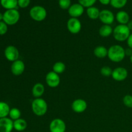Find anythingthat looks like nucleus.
<instances>
[{
    "instance_id": "obj_32",
    "label": "nucleus",
    "mask_w": 132,
    "mask_h": 132,
    "mask_svg": "<svg viewBox=\"0 0 132 132\" xmlns=\"http://www.w3.org/2000/svg\"><path fill=\"white\" fill-rule=\"evenodd\" d=\"M8 25L3 21H0V36H3L7 32Z\"/></svg>"
},
{
    "instance_id": "obj_31",
    "label": "nucleus",
    "mask_w": 132,
    "mask_h": 132,
    "mask_svg": "<svg viewBox=\"0 0 132 132\" xmlns=\"http://www.w3.org/2000/svg\"><path fill=\"white\" fill-rule=\"evenodd\" d=\"M31 0H18V6L21 9L27 8L30 4Z\"/></svg>"
},
{
    "instance_id": "obj_28",
    "label": "nucleus",
    "mask_w": 132,
    "mask_h": 132,
    "mask_svg": "<svg viewBox=\"0 0 132 132\" xmlns=\"http://www.w3.org/2000/svg\"><path fill=\"white\" fill-rule=\"evenodd\" d=\"M58 4L59 7L63 10H68L72 5V1L71 0H59Z\"/></svg>"
},
{
    "instance_id": "obj_20",
    "label": "nucleus",
    "mask_w": 132,
    "mask_h": 132,
    "mask_svg": "<svg viewBox=\"0 0 132 132\" xmlns=\"http://www.w3.org/2000/svg\"><path fill=\"white\" fill-rule=\"evenodd\" d=\"M113 29L112 26L109 24H103L100 27L99 34L100 36L103 37H108L113 34Z\"/></svg>"
},
{
    "instance_id": "obj_12",
    "label": "nucleus",
    "mask_w": 132,
    "mask_h": 132,
    "mask_svg": "<svg viewBox=\"0 0 132 132\" xmlns=\"http://www.w3.org/2000/svg\"><path fill=\"white\" fill-rule=\"evenodd\" d=\"M88 107L87 103L82 99H77L73 101L71 105L72 110L77 113H81L86 110Z\"/></svg>"
},
{
    "instance_id": "obj_2",
    "label": "nucleus",
    "mask_w": 132,
    "mask_h": 132,
    "mask_svg": "<svg viewBox=\"0 0 132 132\" xmlns=\"http://www.w3.org/2000/svg\"><path fill=\"white\" fill-rule=\"evenodd\" d=\"M32 111L34 114L38 117L45 116L48 110V104L45 99L42 98H36L31 104Z\"/></svg>"
},
{
    "instance_id": "obj_27",
    "label": "nucleus",
    "mask_w": 132,
    "mask_h": 132,
    "mask_svg": "<svg viewBox=\"0 0 132 132\" xmlns=\"http://www.w3.org/2000/svg\"><path fill=\"white\" fill-rule=\"evenodd\" d=\"M113 70L108 66H104L101 68L100 73L104 77H110L112 76Z\"/></svg>"
},
{
    "instance_id": "obj_38",
    "label": "nucleus",
    "mask_w": 132,
    "mask_h": 132,
    "mask_svg": "<svg viewBox=\"0 0 132 132\" xmlns=\"http://www.w3.org/2000/svg\"><path fill=\"white\" fill-rule=\"evenodd\" d=\"M130 62H131V63L132 64V55H131V56L130 57Z\"/></svg>"
},
{
    "instance_id": "obj_34",
    "label": "nucleus",
    "mask_w": 132,
    "mask_h": 132,
    "mask_svg": "<svg viewBox=\"0 0 132 132\" xmlns=\"http://www.w3.org/2000/svg\"><path fill=\"white\" fill-rule=\"evenodd\" d=\"M125 54H126V56L130 57L132 55V49L129 47L125 49Z\"/></svg>"
},
{
    "instance_id": "obj_8",
    "label": "nucleus",
    "mask_w": 132,
    "mask_h": 132,
    "mask_svg": "<svg viewBox=\"0 0 132 132\" xmlns=\"http://www.w3.org/2000/svg\"><path fill=\"white\" fill-rule=\"evenodd\" d=\"M45 81H46V85L49 87L52 88H55L60 85L61 78L59 74L55 73L53 71H50L46 75Z\"/></svg>"
},
{
    "instance_id": "obj_3",
    "label": "nucleus",
    "mask_w": 132,
    "mask_h": 132,
    "mask_svg": "<svg viewBox=\"0 0 132 132\" xmlns=\"http://www.w3.org/2000/svg\"><path fill=\"white\" fill-rule=\"evenodd\" d=\"M130 34L131 31L126 24H119L113 28V36L115 39L119 42L126 41Z\"/></svg>"
},
{
    "instance_id": "obj_14",
    "label": "nucleus",
    "mask_w": 132,
    "mask_h": 132,
    "mask_svg": "<svg viewBox=\"0 0 132 132\" xmlns=\"http://www.w3.org/2000/svg\"><path fill=\"white\" fill-rule=\"evenodd\" d=\"M11 72L15 76H21L25 70V64L23 61L18 59L15 61L12 62L10 67Z\"/></svg>"
},
{
    "instance_id": "obj_15",
    "label": "nucleus",
    "mask_w": 132,
    "mask_h": 132,
    "mask_svg": "<svg viewBox=\"0 0 132 132\" xmlns=\"http://www.w3.org/2000/svg\"><path fill=\"white\" fill-rule=\"evenodd\" d=\"M14 129V121L10 118L0 119V132H12Z\"/></svg>"
},
{
    "instance_id": "obj_17",
    "label": "nucleus",
    "mask_w": 132,
    "mask_h": 132,
    "mask_svg": "<svg viewBox=\"0 0 132 132\" xmlns=\"http://www.w3.org/2000/svg\"><path fill=\"white\" fill-rule=\"evenodd\" d=\"M45 91V86L41 82H37L32 87V94L34 97L41 98Z\"/></svg>"
},
{
    "instance_id": "obj_18",
    "label": "nucleus",
    "mask_w": 132,
    "mask_h": 132,
    "mask_svg": "<svg viewBox=\"0 0 132 132\" xmlns=\"http://www.w3.org/2000/svg\"><path fill=\"white\" fill-rule=\"evenodd\" d=\"M94 54L96 57L99 59H103L108 57V49L104 46H97L94 50Z\"/></svg>"
},
{
    "instance_id": "obj_4",
    "label": "nucleus",
    "mask_w": 132,
    "mask_h": 132,
    "mask_svg": "<svg viewBox=\"0 0 132 132\" xmlns=\"http://www.w3.org/2000/svg\"><path fill=\"white\" fill-rule=\"evenodd\" d=\"M29 15L30 17L35 21L41 22L46 19L47 16V11L43 6L36 5L30 9Z\"/></svg>"
},
{
    "instance_id": "obj_5",
    "label": "nucleus",
    "mask_w": 132,
    "mask_h": 132,
    "mask_svg": "<svg viewBox=\"0 0 132 132\" xmlns=\"http://www.w3.org/2000/svg\"><path fill=\"white\" fill-rule=\"evenodd\" d=\"M20 19V13L17 9L6 10L3 13V21L7 25L12 26L16 24Z\"/></svg>"
},
{
    "instance_id": "obj_37",
    "label": "nucleus",
    "mask_w": 132,
    "mask_h": 132,
    "mask_svg": "<svg viewBox=\"0 0 132 132\" xmlns=\"http://www.w3.org/2000/svg\"><path fill=\"white\" fill-rule=\"evenodd\" d=\"M3 20V14L0 12V21H2Z\"/></svg>"
},
{
    "instance_id": "obj_6",
    "label": "nucleus",
    "mask_w": 132,
    "mask_h": 132,
    "mask_svg": "<svg viewBox=\"0 0 132 132\" xmlns=\"http://www.w3.org/2000/svg\"><path fill=\"white\" fill-rule=\"evenodd\" d=\"M68 30L72 34H77L82 29V24L78 18H70L67 23Z\"/></svg>"
},
{
    "instance_id": "obj_22",
    "label": "nucleus",
    "mask_w": 132,
    "mask_h": 132,
    "mask_svg": "<svg viewBox=\"0 0 132 132\" xmlns=\"http://www.w3.org/2000/svg\"><path fill=\"white\" fill-rule=\"evenodd\" d=\"M0 3L6 10L17 9L18 6V0H0Z\"/></svg>"
},
{
    "instance_id": "obj_16",
    "label": "nucleus",
    "mask_w": 132,
    "mask_h": 132,
    "mask_svg": "<svg viewBox=\"0 0 132 132\" xmlns=\"http://www.w3.org/2000/svg\"><path fill=\"white\" fill-rule=\"evenodd\" d=\"M116 19L119 24H127L130 21V15L125 10H120L116 14Z\"/></svg>"
},
{
    "instance_id": "obj_33",
    "label": "nucleus",
    "mask_w": 132,
    "mask_h": 132,
    "mask_svg": "<svg viewBox=\"0 0 132 132\" xmlns=\"http://www.w3.org/2000/svg\"><path fill=\"white\" fill-rule=\"evenodd\" d=\"M126 42H127L128 46L132 49V33H131V34L130 35V36H129V37L128 38Z\"/></svg>"
},
{
    "instance_id": "obj_36",
    "label": "nucleus",
    "mask_w": 132,
    "mask_h": 132,
    "mask_svg": "<svg viewBox=\"0 0 132 132\" xmlns=\"http://www.w3.org/2000/svg\"><path fill=\"white\" fill-rule=\"evenodd\" d=\"M126 25L128 26V27L129 29L130 30V31H131L132 30V20H130Z\"/></svg>"
},
{
    "instance_id": "obj_10",
    "label": "nucleus",
    "mask_w": 132,
    "mask_h": 132,
    "mask_svg": "<svg viewBox=\"0 0 132 132\" xmlns=\"http://www.w3.org/2000/svg\"><path fill=\"white\" fill-rule=\"evenodd\" d=\"M4 55L8 61L14 62L19 59V52L15 46L13 45H9L5 49Z\"/></svg>"
},
{
    "instance_id": "obj_21",
    "label": "nucleus",
    "mask_w": 132,
    "mask_h": 132,
    "mask_svg": "<svg viewBox=\"0 0 132 132\" xmlns=\"http://www.w3.org/2000/svg\"><path fill=\"white\" fill-rule=\"evenodd\" d=\"M100 12L101 11L99 10V9H98V8L93 6H91V7L87 8V10H86V14H87L88 17L90 19L96 20V19H99Z\"/></svg>"
},
{
    "instance_id": "obj_13",
    "label": "nucleus",
    "mask_w": 132,
    "mask_h": 132,
    "mask_svg": "<svg viewBox=\"0 0 132 132\" xmlns=\"http://www.w3.org/2000/svg\"><path fill=\"white\" fill-rule=\"evenodd\" d=\"M85 12V7L79 3L72 4L70 7L68 9V12L71 18H78L83 14Z\"/></svg>"
},
{
    "instance_id": "obj_29",
    "label": "nucleus",
    "mask_w": 132,
    "mask_h": 132,
    "mask_svg": "<svg viewBox=\"0 0 132 132\" xmlns=\"http://www.w3.org/2000/svg\"><path fill=\"white\" fill-rule=\"evenodd\" d=\"M97 1V0H78V2L85 8H89L94 6Z\"/></svg>"
},
{
    "instance_id": "obj_30",
    "label": "nucleus",
    "mask_w": 132,
    "mask_h": 132,
    "mask_svg": "<svg viewBox=\"0 0 132 132\" xmlns=\"http://www.w3.org/2000/svg\"><path fill=\"white\" fill-rule=\"evenodd\" d=\"M122 102L125 104V106L128 108H132V95H126L124 96L122 99Z\"/></svg>"
},
{
    "instance_id": "obj_19",
    "label": "nucleus",
    "mask_w": 132,
    "mask_h": 132,
    "mask_svg": "<svg viewBox=\"0 0 132 132\" xmlns=\"http://www.w3.org/2000/svg\"><path fill=\"white\" fill-rule=\"evenodd\" d=\"M27 128V122L22 118L14 121V129L17 131L23 132Z\"/></svg>"
},
{
    "instance_id": "obj_1",
    "label": "nucleus",
    "mask_w": 132,
    "mask_h": 132,
    "mask_svg": "<svg viewBox=\"0 0 132 132\" xmlns=\"http://www.w3.org/2000/svg\"><path fill=\"white\" fill-rule=\"evenodd\" d=\"M108 57L113 63H120L126 57L125 49L119 45H114L108 49Z\"/></svg>"
},
{
    "instance_id": "obj_23",
    "label": "nucleus",
    "mask_w": 132,
    "mask_h": 132,
    "mask_svg": "<svg viewBox=\"0 0 132 132\" xmlns=\"http://www.w3.org/2000/svg\"><path fill=\"white\" fill-rule=\"evenodd\" d=\"M10 108L9 104L4 101H0V119L7 117Z\"/></svg>"
},
{
    "instance_id": "obj_39",
    "label": "nucleus",
    "mask_w": 132,
    "mask_h": 132,
    "mask_svg": "<svg viewBox=\"0 0 132 132\" xmlns=\"http://www.w3.org/2000/svg\"><path fill=\"white\" fill-rule=\"evenodd\" d=\"M23 132H27V131H23Z\"/></svg>"
},
{
    "instance_id": "obj_35",
    "label": "nucleus",
    "mask_w": 132,
    "mask_h": 132,
    "mask_svg": "<svg viewBox=\"0 0 132 132\" xmlns=\"http://www.w3.org/2000/svg\"><path fill=\"white\" fill-rule=\"evenodd\" d=\"M101 4L103 5H108L110 4L111 0H98Z\"/></svg>"
},
{
    "instance_id": "obj_9",
    "label": "nucleus",
    "mask_w": 132,
    "mask_h": 132,
    "mask_svg": "<svg viewBox=\"0 0 132 132\" xmlns=\"http://www.w3.org/2000/svg\"><path fill=\"white\" fill-rule=\"evenodd\" d=\"M99 19L101 22L103 23V24L111 25L116 19V15L111 10L104 9V10H101Z\"/></svg>"
},
{
    "instance_id": "obj_26",
    "label": "nucleus",
    "mask_w": 132,
    "mask_h": 132,
    "mask_svg": "<svg viewBox=\"0 0 132 132\" xmlns=\"http://www.w3.org/2000/svg\"><path fill=\"white\" fill-rule=\"evenodd\" d=\"M21 112L18 108H12L10 109V112H9V118L11 119L13 121L21 118Z\"/></svg>"
},
{
    "instance_id": "obj_7",
    "label": "nucleus",
    "mask_w": 132,
    "mask_h": 132,
    "mask_svg": "<svg viewBox=\"0 0 132 132\" xmlns=\"http://www.w3.org/2000/svg\"><path fill=\"white\" fill-rule=\"evenodd\" d=\"M66 130L67 125L61 119H54L49 125V130L50 132H66Z\"/></svg>"
},
{
    "instance_id": "obj_24",
    "label": "nucleus",
    "mask_w": 132,
    "mask_h": 132,
    "mask_svg": "<svg viewBox=\"0 0 132 132\" xmlns=\"http://www.w3.org/2000/svg\"><path fill=\"white\" fill-rule=\"evenodd\" d=\"M66 70V65L63 62L57 61L53 65L52 71L57 74L63 73Z\"/></svg>"
},
{
    "instance_id": "obj_25",
    "label": "nucleus",
    "mask_w": 132,
    "mask_h": 132,
    "mask_svg": "<svg viewBox=\"0 0 132 132\" xmlns=\"http://www.w3.org/2000/svg\"><path fill=\"white\" fill-rule=\"evenodd\" d=\"M128 0H111L110 5L116 9H121L126 5Z\"/></svg>"
},
{
    "instance_id": "obj_11",
    "label": "nucleus",
    "mask_w": 132,
    "mask_h": 132,
    "mask_svg": "<svg viewBox=\"0 0 132 132\" xmlns=\"http://www.w3.org/2000/svg\"><path fill=\"white\" fill-rule=\"evenodd\" d=\"M128 76L127 69L124 67H117L113 70L112 77L113 80L118 82L123 81L126 79Z\"/></svg>"
}]
</instances>
